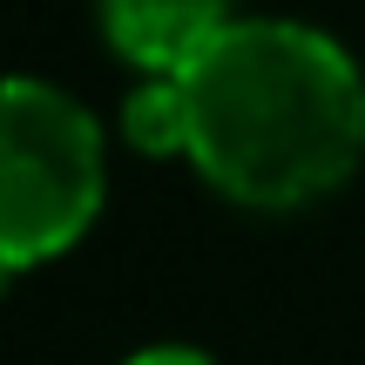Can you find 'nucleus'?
Here are the masks:
<instances>
[{"instance_id": "f257e3e1", "label": "nucleus", "mask_w": 365, "mask_h": 365, "mask_svg": "<svg viewBox=\"0 0 365 365\" xmlns=\"http://www.w3.org/2000/svg\"><path fill=\"white\" fill-rule=\"evenodd\" d=\"M190 163L250 210L339 190L365 156V81L352 54L298 21H230L176 75Z\"/></svg>"}, {"instance_id": "f03ea898", "label": "nucleus", "mask_w": 365, "mask_h": 365, "mask_svg": "<svg viewBox=\"0 0 365 365\" xmlns=\"http://www.w3.org/2000/svg\"><path fill=\"white\" fill-rule=\"evenodd\" d=\"M102 210V135L75 95L48 81H0V257L68 250Z\"/></svg>"}, {"instance_id": "7ed1b4c3", "label": "nucleus", "mask_w": 365, "mask_h": 365, "mask_svg": "<svg viewBox=\"0 0 365 365\" xmlns=\"http://www.w3.org/2000/svg\"><path fill=\"white\" fill-rule=\"evenodd\" d=\"M102 27L143 75H182L223 34V0H102Z\"/></svg>"}, {"instance_id": "20e7f679", "label": "nucleus", "mask_w": 365, "mask_h": 365, "mask_svg": "<svg viewBox=\"0 0 365 365\" xmlns=\"http://www.w3.org/2000/svg\"><path fill=\"white\" fill-rule=\"evenodd\" d=\"M129 143L149 156H190V115H182L176 75H149V88L129 95Z\"/></svg>"}, {"instance_id": "39448f33", "label": "nucleus", "mask_w": 365, "mask_h": 365, "mask_svg": "<svg viewBox=\"0 0 365 365\" xmlns=\"http://www.w3.org/2000/svg\"><path fill=\"white\" fill-rule=\"evenodd\" d=\"M129 365H210V359L190 352V345H156V352H135Z\"/></svg>"}, {"instance_id": "423d86ee", "label": "nucleus", "mask_w": 365, "mask_h": 365, "mask_svg": "<svg viewBox=\"0 0 365 365\" xmlns=\"http://www.w3.org/2000/svg\"><path fill=\"white\" fill-rule=\"evenodd\" d=\"M14 271H21V264H14V257H0V291H7V277H14Z\"/></svg>"}]
</instances>
